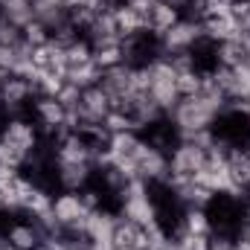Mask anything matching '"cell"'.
I'll return each mask as SVG.
<instances>
[{
	"mask_svg": "<svg viewBox=\"0 0 250 250\" xmlns=\"http://www.w3.org/2000/svg\"><path fill=\"white\" fill-rule=\"evenodd\" d=\"M50 212H53L59 227L84 230V224H87V209H84L79 192H56L53 204H50Z\"/></svg>",
	"mask_w": 250,
	"mask_h": 250,
	"instance_id": "cell-5",
	"label": "cell"
},
{
	"mask_svg": "<svg viewBox=\"0 0 250 250\" xmlns=\"http://www.w3.org/2000/svg\"><path fill=\"white\" fill-rule=\"evenodd\" d=\"M64 56H67V67H76V64H84L93 59V47L87 38H79L70 47H64Z\"/></svg>",
	"mask_w": 250,
	"mask_h": 250,
	"instance_id": "cell-19",
	"label": "cell"
},
{
	"mask_svg": "<svg viewBox=\"0 0 250 250\" xmlns=\"http://www.w3.org/2000/svg\"><path fill=\"white\" fill-rule=\"evenodd\" d=\"M245 64V44L242 38H230V41H218L215 44V67H242Z\"/></svg>",
	"mask_w": 250,
	"mask_h": 250,
	"instance_id": "cell-15",
	"label": "cell"
},
{
	"mask_svg": "<svg viewBox=\"0 0 250 250\" xmlns=\"http://www.w3.org/2000/svg\"><path fill=\"white\" fill-rule=\"evenodd\" d=\"M201 38H204V23H201V21L181 18L169 32H163V35H160V50H163V56H166V53L192 50Z\"/></svg>",
	"mask_w": 250,
	"mask_h": 250,
	"instance_id": "cell-7",
	"label": "cell"
},
{
	"mask_svg": "<svg viewBox=\"0 0 250 250\" xmlns=\"http://www.w3.org/2000/svg\"><path fill=\"white\" fill-rule=\"evenodd\" d=\"M56 99L62 102L67 111H70V108H76V105H79V99H82V87H76V84L64 82V87L59 90V96H56Z\"/></svg>",
	"mask_w": 250,
	"mask_h": 250,
	"instance_id": "cell-26",
	"label": "cell"
},
{
	"mask_svg": "<svg viewBox=\"0 0 250 250\" xmlns=\"http://www.w3.org/2000/svg\"><path fill=\"white\" fill-rule=\"evenodd\" d=\"M175 84H178L181 99L184 96H198L201 93V73L198 70H184V73L175 76Z\"/></svg>",
	"mask_w": 250,
	"mask_h": 250,
	"instance_id": "cell-20",
	"label": "cell"
},
{
	"mask_svg": "<svg viewBox=\"0 0 250 250\" xmlns=\"http://www.w3.org/2000/svg\"><path fill=\"white\" fill-rule=\"evenodd\" d=\"M93 62L99 64L102 70L123 64V44H111V47H99V50H93Z\"/></svg>",
	"mask_w": 250,
	"mask_h": 250,
	"instance_id": "cell-21",
	"label": "cell"
},
{
	"mask_svg": "<svg viewBox=\"0 0 250 250\" xmlns=\"http://www.w3.org/2000/svg\"><path fill=\"white\" fill-rule=\"evenodd\" d=\"M99 87L111 96V105H114V108H120V99L131 90V67H128V64H117V67L102 70Z\"/></svg>",
	"mask_w": 250,
	"mask_h": 250,
	"instance_id": "cell-10",
	"label": "cell"
},
{
	"mask_svg": "<svg viewBox=\"0 0 250 250\" xmlns=\"http://www.w3.org/2000/svg\"><path fill=\"white\" fill-rule=\"evenodd\" d=\"M160 56H163L160 38L154 32H148V29L123 38V64H128V67H148V64L157 62Z\"/></svg>",
	"mask_w": 250,
	"mask_h": 250,
	"instance_id": "cell-4",
	"label": "cell"
},
{
	"mask_svg": "<svg viewBox=\"0 0 250 250\" xmlns=\"http://www.w3.org/2000/svg\"><path fill=\"white\" fill-rule=\"evenodd\" d=\"M99 79H102V67L93 62H84V64H76V67H67V73H64V82H70V84H76V87H93V84H99Z\"/></svg>",
	"mask_w": 250,
	"mask_h": 250,
	"instance_id": "cell-14",
	"label": "cell"
},
{
	"mask_svg": "<svg viewBox=\"0 0 250 250\" xmlns=\"http://www.w3.org/2000/svg\"><path fill=\"white\" fill-rule=\"evenodd\" d=\"M21 41H23V29L15 26V23H9V21L0 15V44H6V47H18Z\"/></svg>",
	"mask_w": 250,
	"mask_h": 250,
	"instance_id": "cell-24",
	"label": "cell"
},
{
	"mask_svg": "<svg viewBox=\"0 0 250 250\" xmlns=\"http://www.w3.org/2000/svg\"><path fill=\"white\" fill-rule=\"evenodd\" d=\"M23 41H26L29 47H41V44L50 41V29H47L41 21H32V23L23 26Z\"/></svg>",
	"mask_w": 250,
	"mask_h": 250,
	"instance_id": "cell-23",
	"label": "cell"
},
{
	"mask_svg": "<svg viewBox=\"0 0 250 250\" xmlns=\"http://www.w3.org/2000/svg\"><path fill=\"white\" fill-rule=\"evenodd\" d=\"M233 21L239 23L242 35H250V0H236L233 3Z\"/></svg>",
	"mask_w": 250,
	"mask_h": 250,
	"instance_id": "cell-25",
	"label": "cell"
},
{
	"mask_svg": "<svg viewBox=\"0 0 250 250\" xmlns=\"http://www.w3.org/2000/svg\"><path fill=\"white\" fill-rule=\"evenodd\" d=\"M184 233L189 236H209V218L204 207H187L184 212Z\"/></svg>",
	"mask_w": 250,
	"mask_h": 250,
	"instance_id": "cell-18",
	"label": "cell"
},
{
	"mask_svg": "<svg viewBox=\"0 0 250 250\" xmlns=\"http://www.w3.org/2000/svg\"><path fill=\"white\" fill-rule=\"evenodd\" d=\"M0 12H3V18H6L9 23H15V26H21V29L35 21L32 0H3V3H0Z\"/></svg>",
	"mask_w": 250,
	"mask_h": 250,
	"instance_id": "cell-17",
	"label": "cell"
},
{
	"mask_svg": "<svg viewBox=\"0 0 250 250\" xmlns=\"http://www.w3.org/2000/svg\"><path fill=\"white\" fill-rule=\"evenodd\" d=\"M123 3H131V0H123Z\"/></svg>",
	"mask_w": 250,
	"mask_h": 250,
	"instance_id": "cell-31",
	"label": "cell"
},
{
	"mask_svg": "<svg viewBox=\"0 0 250 250\" xmlns=\"http://www.w3.org/2000/svg\"><path fill=\"white\" fill-rule=\"evenodd\" d=\"M9 120H12V117H9V111H6V105H3V99H0V134H3V128H6Z\"/></svg>",
	"mask_w": 250,
	"mask_h": 250,
	"instance_id": "cell-28",
	"label": "cell"
},
{
	"mask_svg": "<svg viewBox=\"0 0 250 250\" xmlns=\"http://www.w3.org/2000/svg\"><path fill=\"white\" fill-rule=\"evenodd\" d=\"M56 3H62V6H64V3H67V0H56Z\"/></svg>",
	"mask_w": 250,
	"mask_h": 250,
	"instance_id": "cell-30",
	"label": "cell"
},
{
	"mask_svg": "<svg viewBox=\"0 0 250 250\" xmlns=\"http://www.w3.org/2000/svg\"><path fill=\"white\" fill-rule=\"evenodd\" d=\"M227 175H230V184L239 192L250 187V157L245 148H236V151L227 154Z\"/></svg>",
	"mask_w": 250,
	"mask_h": 250,
	"instance_id": "cell-13",
	"label": "cell"
},
{
	"mask_svg": "<svg viewBox=\"0 0 250 250\" xmlns=\"http://www.w3.org/2000/svg\"><path fill=\"white\" fill-rule=\"evenodd\" d=\"M184 15H181V9H175V6H169V3H154L151 6V12H148V32H154L157 38L163 35V32H169L178 21H181Z\"/></svg>",
	"mask_w": 250,
	"mask_h": 250,
	"instance_id": "cell-12",
	"label": "cell"
},
{
	"mask_svg": "<svg viewBox=\"0 0 250 250\" xmlns=\"http://www.w3.org/2000/svg\"><path fill=\"white\" fill-rule=\"evenodd\" d=\"M0 79H3V76H0Z\"/></svg>",
	"mask_w": 250,
	"mask_h": 250,
	"instance_id": "cell-32",
	"label": "cell"
},
{
	"mask_svg": "<svg viewBox=\"0 0 250 250\" xmlns=\"http://www.w3.org/2000/svg\"><path fill=\"white\" fill-rule=\"evenodd\" d=\"M102 125H105V128H108L111 134H123V131H137L134 120H131V117H128L125 111H117V108H114V111H111V114H108V117L102 120Z\"/></svg>",
	"mask_w": 250,
	"mask_h": 250,
	"instance_id": "cell-22",
	"label": "cell"
},
{
	"mask_svg": "<svg viewBox=\"0 0 250 250\" xmlns=\"http://www.w3.org/2000/svg\"><path fill=\"white\" fill-rule=\"evenodd\" d=\"M93 163H56V189L59 192H79L90 184Z\"/></svg>",
	"mask_w": 250,
	"mask_h": 250,
	"instance_id": "cell-8",
	"label": "cell"
},
{
	"mask_svg": "<svg viewBox=\"0 0 250 250\" xmlns=\"http://www.w3.org/2000/svg\"><path fill=\"white\" fill-rule=\"evenodd\" d=\"M114 21H117V29H120V35H134V32H143V29H148V18H143L140 12H134L128 3H120L117 9H114Z\"/></svg>",
	"mask_w": 250,
	"mask_h": 250,
	"instance_id": "cell-16",
	"label": "cell"
},
{
	"mask_svg": "<svg viewBox=\"0 0 250 250\" xmlns=\"http://www.w3.org/2000/svg\"><path fill=\"white\" fill-rule=\"evenodd\" d=\"M175 76H178V73L172 70V64L166 62L163 56L151 64V87H148V96L157 102V108H160L166 117H169L172 108L181 102V93H178Z\"/></svg>",
	"mask_w": 250,
	"mask_h": 250,
	"instance_id": "cell-2",
	"label": "cell"
},
{
	"mask_svg": "<svg viewBox=\"0 0 250 250\" xmlns=\"http://www.w3.org/2000/svg\"><path fill=\"white\" fill-rule=\"evenodd\" d=\"M111 111H114L111 96H108L99 84L84 87V90H82V99H79V105H76L79 128H82V125H102V120H105Z\"/></svg>",
	"mask_w": 250,
	"mask_h": 250,
	"instance_id": "cell-6",
	"label": "cell"
},
{
	"mask_svg": "<svg viewBox=\"0 0 250 250\" xmlns=\"http://www.w3.org/2000/svg\"><path fill=\"white\" fill-rule=\"evenodd\" d=\"M207 166V148L181 140L169 151V181H192Z\"/></svg>",
	"mask_w": 250,
	"mask_h": 250,
	"instance_id": "cell-3",
	"label": "cell"
},
{
	"mask_svg": "<svg viewBox=\"0 0 250 250\" xmlns=\"http://www.w3.org/2000/svg\"><path fill=\"white\" fill-rule=\"evenodd\" d=\"M0 137H6L9 143H15V146L23 148V151H32V148H38V143H41V131H38V125L32 123L29 117L9 120Z\"/></svg>",
	"mask_w": 250,
	"mask_h": 250,
	"instance_id": "cell-9",
	"label": "cell"
},
{
	"mask_svg": "<svg viewBox=\"0 0 250 250\" xmlns=\"http://www.w3.org/2000/svg\"><path fill=\"white\" fill-rule=\"evenodd\" d=\"M15 62H18V50L0 44V76H12L15 73Z\"/></svg>",
	"mask_w": 250,
	"mask_h": 250,
	"instance_id": "cell-27",
	"label": "cell"
},
{
	"mask_svg": "<svg viewBox=\"0 0 250 250\" xmlns=\"http://www.w3.org/2000/svg\"><path fill=\"white\" fill-rule=\"evenodd\" d=\"M221 111H224V96H212V93L184 96V99L172 108L169 123L178 128L181 137H189V134H198V131L212 128V123L218 120Z\"/></svg>",
	"mask_w": 250,
	"mask_h": 250,
	"instance_id": "cell-1",
	"label": "cell"
},
{
	"mask_svg": "<svg viewBox=\"0 0 250 250\" xmlns=\"http://www.w3.org/2000/svg\"><path fill=\"white\" fill-rule=\"evenodd\" d=\"M245 151H248V157H250V143H248V146H245Z\"/></svg>",
	"mask_w": 250,
	"mask_h": 250,
	"instance_id": "cell-29",
	"label": "cell"
},
{
	"mask_svg": "<svg viewBox=\"0 0 250 250\" xmlns=\"http://www.w3.org/2000/svg\"><path fill=\"white\" fill-rule=\"evenodd\" d=\"M143 140L151 146V148H157V151H163V154H169L178 143H181V134H178V128L169 123V117H163L160 123L148 125L146 131H143Z\"/></svg>",
	"mask_w": 250,
	"mask_h": 250,
	"instance_id": "cell-11",
	"label": "cell"
}]
</instances>
